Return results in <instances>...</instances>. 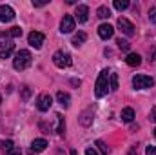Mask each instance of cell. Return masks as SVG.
<instances>
[{
    "mask_svg": "<svg viewBox=\"0 0 156 155\" xmlns=\"http://www.w3.org/2000/svg\"><path fill=\"white\" fill-rule=\"evenodd\" d=\"M107 91H109V71L104 70V71L98 75V78H96V84H94V95H96L98 99H102V97L107 95Z\"/></svg>",
    "mask_w": 156,
    "mask_h": 155,
    "instance_id": "6da1fadb",
    "label": "cell"
},
{
    "mask_svg": "<svg viewBox=\"0 0 156 155\" xmlns=\"http://www.w3.org/2000/svg\"><path fill=\"white\" fill-rule=\"evenodd\" d=\"M29 64H31V53H29L27 49H20V51L15 55V59H13V68L18 70V71L26 70Z\"/></svg>",
    "mask_w": 156,
    "mask_h": 155,
    "instance_id": "7a4b0ae2",
    "label": "cell"
},
{
    "mask_svg": "<svg viewBox=\"0 0 156 155\" xmlns=\"http://www.w3.org/2000/svg\"><path fill=\"white\" fill-rule=\"evenodd\" d=\"M15 49V44L9 33H0V59H7Z\"/></svg>",
    "mask_w": 156,
    "mask_h": 155,
    "instance_id": "3957f363",
    "label": "cell"
},
{
    "mask_svg": "<svg viewBox=\"0 0 156 155\" xmlns=\"http://www.w3.org/2000/svg\"><path fill=\"white\" fill-rule=\"evenodd\" d=\"M53 64H55L56 68L64 70V68H69V66L73 64V59H71V55H69L67 51H56V53L53 55Z\"/></svg>",
    "mask_w": 156,
    "mask_h": 155,
    "instance_id": "277c9868",
    "label": "cell"
},
{
    "mask_svg": "<svg viewBox=\"0 0 156 155\" xmlns=\"http://www.w3.org/2000/svg\"><path fill=\"white\" fill-rule=\"evenodd\" d=\"M133 86L136 89H147V88L154 86V78L149 77V75H134L133 77Z\"/></svg>",
    "mask_w": 156,
    "mask_h": 155,
    "instance_id": "5b68a950",
    "label": "cell"
},
{
    "mask_svg": "<svg viewBox=\"0 0 156 155\" xmlns=\"http://www.w3.org/2000/svg\"><path fill=\"white\" fill-rule=\"evenodd\" d=\"M118 29H120L123 35H127V37H133V35H134V26H133V22H129V20L123 18V17L118 18Z\"/></svg>",
    "mask_w": 156,
    "mask_h": 155,
    "instance_id": "8992f818",
    "label": "cell"
},
{
    "mask_svg": "<svg viewBox=\"0 0 156 155\" xmlns=\"http://www.w3.org/2000/svg\"><path fill=\"white\" fill-rule=\"evenodd\" d=\"M44 33H40V31H31L29 33V37H27V42H29V46H33L35 49H40L42 47V44H44Z\"/></svg>",
    "mask_w": 156,
    "mask_h": 155,
    "instance_id": "52a82bcc",
    "label": "cell"
},
{
    "mask_svg": "<svg viewBox=\"0 0 156 155\" xmlns=\"http://www.w3.org/2000/svg\"><path fill=\"white\" fill-rule=\"evenodd\" d=\"M75 24H76L75 17L66 15V17L62 18V22H60V31H62V33H71V31L75 29Z\"/></svg>",
    "mask_w": 156,
    "mask_h": 155,
    "instance_id": "ba28073f",
    "label": "cell"
},
{
    "mask_svg": "<svg viewBox=\"0 0 156 155\" xmlns=\"http://www.w3.org/2000/svg\"><path fill=\"white\" fill-rule=\"evenodd\" d=\"M51 104H53V97H51L49 93L40 95L38 100H37V108H38L40 112H47V110L51 108Z\"/></svg>",
    "mask_w": 156,
    "mask_h": 155,
    "instance_id": "9c48e42d",
    "label": "cell"
},
{
    "mask_svg": "<svg viewBox=\"0 0 156 155\" xmlns=\"http://www.w3.org/2000/svg\"><path fill=\"white\" fill-rule=\"evenodd\" d=\"M15 18V11L11 6H0V22H11Z\"/></svg>",
    "mask_w": 156,
    "mask_h": 155,
    "instance_id": "30bf717a",
    "label": "cell"
},
{
    "mask_svg": "<svg viewBox=\"0 0 156 155\" xmlns=\"http://www.w3.org/2000/svg\"><path fill=\"white\" fill-rule=\"evenodd\" d=\"M98 35H100V39H104V40L111 39L115 35V28L111 24H100L98 26Z\"/></svg>",
    "mask_w": 156,
    "mask_h": 155,
    "instance_id": "8fae6325",
    "label": "cell"
},
{
    "mask_svg": "<svg viewBox=\"0 0 156 155\" xmlns=\"http://www.w3.org/2000/svg\"><path fill=\"white\" fill-rule=\"evenodd\" d=\"M47 148V141L45 139H35L33 142H31V148H29V153L35 155V153H40V152H44Z\"/></svg>",
    "mask_w": 156,
    "mask_h": 155,
    "instance_id": "7c38bea8",
    "label": "cell"
},
{
    "mask_svg": "<svg viewBox=\"0 0 156 155\" xmlns=\"http://www.w3.org/2000/svg\"><path fill=\"white\" fill-rule=\"evenodd\" d=\"M87 18H89V7L83 6V4H80L76 7V11H75V20H78V22H87Z\"/></svg>",
    "mask_w": 156,
    "mask_h": 155,
    "instance_id": "4fadbf2b",
    "label": "cell"
},
{
    "mask_svg": "<svg viewBox=\"0 0 156 155\" xmlns=\"http://www.w3.org/2000/svg\"><path fill=\"white\" fill-rule=\"evenodd\" d=\"M125 62H127L131 68H136V66L142 64V57H140L138 53H129V55L125 57Z\"/></svg>",
    "mask_w": 156,
    "mask_h": 155,
    "instance_id": "5bb4252c",
    "label": "cell"
},
{
    "mask_svg": "<svg viewBox=\"0 0 156 155\" xmlns=\"http://www.w3.org/2000/svg\"><path fill=\"white\" fill-rule=\"evenodd\" d=\"M56 100H58L64 108H67V106L71 104V97H69V93H66V91H58V93H56Z\"/></svg>",
    "mask_w": 156,
    "mask_h": 155,
    "instance_id": "9a60e30c",
    "label": "cell"
},
{
    "mask_svg": "<svg viewBox=\"0 0 156 155\" xmlns=\"http://www.w3.org/2000/svg\"><path fill=\"white\" fill-rule=\"evenodd\" d=\"M120 117H122V120H125V122H133V119H134V110H133V108H123Z\"/></svg>",
    "mask_w": 156,
    "mask_h": 155,
    "instance_id": "2e32d148",
    "label": "cell"
},
{
    "mask_svg": "<svg viewBox=\"0 0 156 155\" xmlns=\"http://www.w3.org/2000/svg\"><path fill=\"white\" fill-rule=\"evenodd\" d=\"M80 122H82L83 126H89V124L93 122V112H91V110H85V112L80 115Z\"/></svg>",
    "mask_w": 156,
    "mask_h": 155,
    "instance_id": "e0dca14e",
    "label": "cell"
},
{
    "mask_svg": "<svg viewBox=\"0 0 156 155\" xmlns=\"http://www.w3.org/2000/svg\"><path fill=\"white\" fill-rule=\"evenodd\" d=\"M85 40H87V35H85L83 31H80V33H76V35L73 37V46H76L78 47V46H82Z\"/></svg>",
    "mask_w": 156,
    "mask_h": 155,
    "instance_id": "ac0fdd59",
    "label": "cell"
},
{
    "mask_svg": "<svg viewBox=\"0 0 156 155\" xmlns=\"http://www.w3.org/2000/svg\"><path fill=\"white\" fill-rule=\"evenodd\" d=\"M96 15H98L100 18H109V17H111V9H109L107 6H100L98 11H96Z\"/></svg>",
    "mask_w": 156,
    "mask_h": 155,
    "instance_id": "d6986e66",
    "label": "cell"
},
{
    "mask_svg": "<svg viewBox=\"0 0 156 155\" xmlns=\"http://www.w3.org/2000/svg\"><path fill=\"white\" fill-rule=\"evenodd\" d=\"M96 148H98V152H100L102 155H109V153H111L109 146H107L104 141H96Z\"/></svg>",
    "mask_w": 156,
    "mask_h": 155,
    "instance_id": "ffe728a7",
    "label": "cell"
},
{
    "mask_svg": "<svg viewBox=\"0 0 156 155\" xmlns=\"http://www.w3.org/2000/svg\"><path fill=\"white\" fill-rule=\"evenodd\" d=\"M109 89H113V91L118 89V75L116 73H109Z\"/></svg>",
    "mask_w": 156,
    "mask_h": 155,
    "instance_id": "44dd1931",
    "label": "cell"
},
{
    "mask_svg": "<svg viewBox=\"0 0 156 155\" xmlns=\"http://www.w3.org/2000/svg\"><path fill=\"white\" fill-rule=\"evenodd\" d=\"M56 120H58V128H56V131H58L60 135H64V131H66V122H64V117L60 115V113H56Z\"/></svg>",
    "mask_w": 156,
    "mask_h": 155,
    "instance_id": "7402d4cb",
    "label": "cell"
},
{
    "mask_svg": "<svg viewBox=\"0 0 156 155\" xmlns=\"http://www.w3.org/2000/svg\"><path fill=\"white\" fill-rule=\"evenodd\" d=\"M115 7H116L118 11L127 9V7H129V0H115Z\"/></svg>",
    "mask_w": 156,
    "mask_h": 155,
    "instance_id": "603a6c76",
    "label": "cell"
},
{
    "mask_svg": "<svg viewBox=\"0 0 156 155\" xmlns=\"http://www.w3.org/2000/svg\"><path fill=\"white\" fill-rule=\"evenodd\" d=\"M7 33H9V37H11V39H18V37H22V29H20L18 26L11 28V29H9Z\"/></svg>",
    "mask_w": 156,
    "mask_h": 155,
    "instance_id": "cb8c5ba5",
    "label": "cell"
},
{
    "mask_svg": "<svg viewBox=\"0 0 156 155\" xmlns=\"http://www.w3.org/2000/svg\"><path fill=\"white\" fill-rule=\"evenodd\" d=\"M116 44H118V47H120V49H123V51H127V49L131 47V44H129L127 40H123V39H118Z\"/></svg>",
    "mask_w": 156,
    "mask_h": 155,
    "instance_id": "d4e9b609",
    "label": "cell"
},
{
    "mask_svg": "<svg viewBox=\"0 0 156 155\" xmlns=\"http://www.w3.org/2000/svg\"><path fill=\"white\" fill-rule=\"evenodd\" d=\"M149 20H151L153 24H156V7H151V9H149Z\"/></svg>",
    "mask_w": 156,
    "mask_h": 155,
    "instance_id": "484cf974",
    "label": "cell"
},
{
    "mask_svg": "<svg viewBox=\"0 0 156 155\" xmlns=\"http://www.w3.org/2000/svg\"><path fill=\"white\" fill-rule=\"evenodd\" d=\"M5 155H22V153H20V150H18V148H15V146H13L11 150H7V152H5Z\"/></svg>",
    "mask_w": 156,
    "mask_h": 155,
    "instance_id": "4316f807",
    "label": "cell"
},
{
    "mask_svg": "<svg viewBox=\"0 0 156 155\" xmlns=\"http://www.w3.org/2000/svg\"><path fill=\"white\" fill-rule=\"evenodd\" d=\"M145 155H156V146H147V150H145Z\"/></svg>",
    "mask_w": 156,
    "mask_h": 155,
    "instance_id": "83f0119b",
    "label": "cell"
},
{
    "mask_svg": "<svg viewBox=\"0 0 156 155\" xmlns=\"http://www.w3.org/2000/svg\"><path fill=\"white\" fill-rule=\"evenodd\" d=\"M149 60L156 64V49H151V51H149Z\"/></svg>",
    "mask_w": 156,
    "mask_h": 155,
    "instance_id": "f1b7e54d",
    "label": "cell"
},
{
    "mask_svg": "<svg viewBox=\"0 0 156 155\" xmlns=\"http://www.w3.org/2000/svg\"><path fill=\"white\" fill-rule=\"evenodd\" d=\"M149 120H153V122H156V106L151 110V113H149Z\"/></svg>",
    "mask_w": 156,
    "mask_h": 155,
    "instance_id": "f546056e",
    "label": "cell"
},
{
    "mask_svg": "<svg viewBox=\"0 0 156 155\" xmlns=\"http://www.w3.org/2000/svg\"><path fill=\"white\" fill-rule=\"evenodd\" d=\"M11 148H13V142H11V141H5V142H4V152H7V150H11Z\"/></svg>",
    "mask_w": 156,
    "mask_h": 155,
    "instance_id": "4dcf8cb0",
    "label": "cell"
},
{
    "mask_svg": "<svg viewBox=\"0 0 156 155\" xmlns=\"http://www.w3.org/2000/svg\"><path fill=\"white\" fill-rule=\"evenodd\" d=\"M85 155H98V152H96L94 148H87V150H85Z\"/></svg>",
    "mask_w": 156,
    "mask_h": 155,
    "instance_id": "1f68e13d",
    "label": "cell"
},
{
    "mask_svg": "<svg viewBox=\"0 0 156 155\" xmlns=\"http://www.w3.org/2000/svg\"><path fill=\"white\" fill-rule=\"evenodd\" d=\"M127 155H138V148H136V146H131V150H129Z\"/></svg>",
    "mask_w": 156,
    "mask_h": 155,
    "instance_id": "d6a6232c",
    "label": "cell"
},
{
    "mask_svg": "<svg viewBox=\"0 0 156 155\" xmlns=\"http://www.w3.org/2000/svg\"><path fill=\"white\" fill-rule=\"evenodd\" d=\"M29 93H31V91H29V88H24V93H22V97H24V99H27V97H29Z\"/></svg>",
    "mask_w": 156,
    "mask_h": 155,
    "instance_id": "836d02e7",
    "label": "cell"
},
{
    "mask_svg": "<svg viewBox=\"0 0 156 155\" xmlns=\"http://www.w3.org/2000/svg\"><path fill=\"white\" fill-rule=\"evenodd\" d=\"M56 155H66V152L64 150H56Z\"/></svg>",
    "mask_w": 156,
    "mask_h": 155,
    "instance_id": "e575fe53",
    "label": "cell"
},
{
    "mask_svg": "<svg viewBox=\"0 0 156 155\" xmlns=\"http://www.w3.org/2000/svg\"><path fill=\"white\" fill-rule=\"evenodd\" d=\"M71 155H78V152L76 150H71Z\"/></svg>",
    "mask_w": 156,
    "mask_h": 155,
    "instance_id": "d590c367",
    "label": "cell"
},
{
    "mask_svg": "<svg viewBox=\"0 0 156 155\" xmlns=\"http://www.w3.org/2000/svg\"><path fill=\"white\" fill-rule=\"evenodd\" d=\"M154 137H156V128H154Z\"/></svg>",
    "mask_w": 156,
    "mask_h": 155,
    "instance_id": "8d00e7d4",
    "label": "cell"
},
{
    "mask_svg": "<svg viewBox=\"0 0 156 155\" xmlns=\"http://www.w3.org/2000/svg\"><path fill=\"white\" fill-rule=\"evenodd\" d=\"M0 102H2V97H0Z\"/></svg>",
    "mask_w": 156,
    "mask_h": 155,
    "instance_id": "74e56055",
    "label": "cell"
}]
</instances>
